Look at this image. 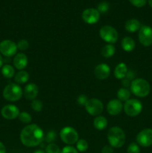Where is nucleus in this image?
<instances>
[{"label":"nucleus","instance_id":"nucleus-41","mask_svg":"<svg viewBox=\"0 0 152 153\" xmlns=\"http://www.w3.org/2000/svg\"><path fill=\"white\" fill-rule=\"evenodd\" d=\"M3 66V58L1 57V55H0V68H1Z\"/></svg>","mask_w":152,"mask_h":153},{"label":"nucleus","instance_id":"nucleus-31","mask_svg":"<svg viewBox=\"0 0 152 153\" xmlns=\"http://www.w3.org/2000/svg\"><path fill=\"white\" fill-rule=\"evenodd\" d=\"M110 9V4L107 1H102L100 4H98L97 7V10L100 13H105Z\"/></svg>","mask_w":152,"mask_h":153},{"label":"nucleus","instance_id":"nucleus-42","mask_svg":"<svg viewBox=\"0 0 152 153\" xmlns=\"http://www.w3.org/2000/svg\"><path fill=\"white\" fill-rule=\"evenodd\" d=\"M34 153H46V152H45V151L42 150V149H37V150H36Z\"/></svg>","mask_w":152,"mask_h":153},{"label":"nucleus","instance_id":"nucleus-8","mask_svg":"<svg viewBox=\"0 0 152 153\" xmlns=\"http://www.w3.org/2000/svg\"><path fill=\"white\" fill-rule=\"evenodd\" d=\"M84 107L86 112L93 117L99 116L104 111V105L102 102L96 98L89 99Z\"/></svg>","mask_w":152,"mask_h":153},{"label":"nucleus","instance_id":"nucleus-1","mask_svg":"<svg viewBox=\"0 0 152 153\" xmlns=\"http://www.w3.org/2000/svg\"><path fill=\"white\" fill-rule=\"evenodd\" d=\"M44 132L37 124H30L22 129L20 132L21 143L28 147L37 146L44 140Z\"/></svg>","mask_w":152,"mask_h":153},{"label":"nucleus","instance_id":"nucleus-22","mask_svg":"<svg viewBox=\"0 0 152 153\" xmlns=\"http://www.w3.org/2000/svg\"><path fill=\"white\" fill-rule=\"evenodd\" d=\"M29 73L25 70H19L15 74L14 81L17 85L26 83L29 79Z\"/></svg>","mask_w":152,"mask_h":153},{"label":"nucleus","instance_id":"nucleus-12","mask_svg":"<svg viewBox=\"0 0 152 153\" xmlns=\"http://www.w3.org/2000/svg\"><path fill=\"white\" fill-rule=\"evenodd\" d=\"M82 19L89 25L97 23L100 19V13L97 9L87 8L85 9L81 15Z\"/></svg>","mask_w":152,"mask_h":153},{"label":"nucleus","instance_id":"nucleus-4","mask_svg":"<svg viewBox=\"0 0 152 153\" xmlns=\"http://www.w3.org/2000/svg\"><path fill=\"white\" fill-rule=\"evenodd\" d=\"M3 97L7 101L16 102L22 97V90L19 85L16 83L8 84L3 90Z\"/></svg>","mask_w":152,"mask_h":153},{"label":"nucleus","instance_id":"nucleus-26","mask_svg":"<svg viewBox=\"0 0 152 153\" xmlns=\"http://www.w3.org/2000/svg\"><path fill=\"white\" fill-rule=\"evenodd\" d=\"M88 147H89L88 142L86 140H84V139H80L76 143V149H77L78 152H86L88 149Z\"/></svg>","mask_w":152,"mask_h":153},{"label":"nucleus","instance_id":"nucleus-11","mask_svg":"<svg viewBox=\"0 0 152 153\" xmlns=\"http://www.w3.org/2000/svg\"><path fill=\"white\" fill-rule=\"evenodd\" d=\"M17 49L16 43L10 40H4L0 43V53L7 58L16 55Z\"/></svg>","mask_w":152,"mask_h":153},{"label":"nucleus","instance_id":"nucleus-18","mask_svg":"<svg viewBox=\"0 0 152 153\" xmlns=\"http://www.w3.org/2000/svg\"><path fill=\"white\" fill-rule=\"evenodd\" d=\"M141 23L137 19H130L126 22L125 25V30L129 33H134L139 31L141 28Z\"/></svg>","mask_w":152,"mask_h":153},{"label":"nucleus","instance_id":"nucleus-6","mask_svg":"<svg viewBox=\"0 0 152 153\" xmlns=\"http://www.w3.org/2000/svg\"><path fill=\"white\" fill-rule=\"evenodd\" d=\"M125 113L129 117H137L142 111V104L137 99H130L125 102L123 105Z\"/></svg>","mask_w":152,"mask_h":153},{"label":"nucleus","instance_id":"nucleus-28","mask_svg":"<svg viewBox=\"0 0 152 153\" xmlns=\"http://www.w3.org/2000/svg\"><path fill=\"white\" fill-rule=\"evenodd\" d=\"M31 107L34 111L40 112L42 110H43V102H42L41 100L35 99V100H34L31 101Z\"/></svg>","mask_w":152,"mask_h":153},{"label":"nucleus","instance_id":"nucleus-24","mask_svg":"<svg viewBox=\"0 0 152 153\" xmlns=\"http://www.w3.org/2000/svg\"><path fill=\"white\" fill-rule=\"evenodd\" d=\"M117 98L121 102H126L130 100V97L131 96V92L128 88H122L117 91Z\"/></svg>","mask_w":152,"mask_h":153},{"label":"nucleus","instance_id":"nucleus-17","mask_svg":"<svg viewBox=\"0 0 152 153\" xmlns=\"http://www.w3.org/2000/svg\"><path fill=\"white\" fill-rule=\"evenodd\" d=\"M28 57L24 53H18L13 58V66L19 70H23L28 65Z\"/></svg>","mask_w":152,"mask_h":153},{"label":"nucleus","instance_id":"nucleus-33","mask_svg":"<svg viewBox=\"0 0 152 153\" xmlns=\"http://www.w3.org/2000/svg\"><path fill=\"white\" fill-rule=\"evenodd\" d=\"M127 153H140L139 146L137 143L133 142L128 146Z\"/></svg>","mask_w":152,"mask_h":153},{"label":"nucleus","instance_id":"nucleus-20","mask_svg":"<svg viewBox=\"0 0 152 153\" xmlns=\"http://www.w3.org/2000/svg\"><path fill=\"white\" fill-rule=\"evenodd\" d=\"M121 46H122V48L123 50H125V52H132L135 49L136 43L132 37H125L122 39Z\"/></svg>","mask_w":152,"mask_h":153},{"label":"nucleus","instance_id":"nucleus-35","mask_svg":"<svg viewBox=\"0 0 152 153\" xmlns=\"http://www.w3.org/2000/svg\"><path fill=\"white\" fill-rule=\"evenodd\" d=\"M88 97L85 94H81L77 98V103L80 106H85L86 103L88 101Z\"/></svg>","mask_w":152,"mask_h":153},{"label":"nucleus","instance_id":"nucleus-21","mask_svg":"<svg viewBox=\"0 0 152 153\" xmlns=\"http://www.w3.org/2000/svg\"><path fill=\"white\" fill-rule=\"evenodd\" d=\"M107 120L104 117V116H97L93 120V126L98 131H102V130L105 129L107 126Z\"/></svg>","mask_w":152,"mask_h":153},{"label":"nucleus","instance_id":"nucleus-14","mask_svg":"<svg viewBox=\"0 0 152 153\" xmlns=\"http://www.w3.org/2000/svg\"><path fill=\"white\" fill-rule=\"evenodd\" d=\"M123 110V104L122 102L119 100L118 99H114L107 103V113L112 116H116L119 114Z\"/></svg>","mask_w":152,"mask_h":153},{"label":"nucleus","instance_id":"nucleus-13","mask_svg":"<svg viewBox=\"0 0 152 153\" xmlns=\"http://www.w3.org/2000/svg\"><path fill=\"white\" fill-rule=\"evenodd\" d=\"M19 109L14 105H7L1 108V116L6 120H12L16 119L19 115Z\"/></svg>","mask_w":152,"mask_h":153},{"label":"nucleus","instance_id":"nucleus-10","mask_svg":"<svg viewBox=\"0 0 152 153\" xmlns=\"http://www.w3.org/2000/svg\"><path fill=\"white\" fill-rule=\"evenodd\" d=\"M137 143L142 147H149L152 145V128H145L137 135Z\"/></svg>","mask_w":152,"mask_h":153},{"label":"nucleus","instance_id":"nucleus-30","mask_svg":"<svg viewBox=\"0 0 152 153\" xmlns=\"http://www.w3.org/2000/svg\"><path fill=\"white\" fill-rule=\"evenodd\" d=\"M45 152L46 153H61V150L59 146L55 143H49L46 146Z\"/></svg>","mask_w":152,"mask_h":153},{"label":"nucleus","instance_id":"nucleus-15","mask_svg":"<svg viewBox=\"0 0 152 153\" xmlns=\"http://www.w3.org/2000/svg\"><path fill=\"white\" fill-rule=\"evenodd\" d=\"M94 75L100 80L107 79L110 75V68L107 64H98L94 70Z\"/></svg>","mask_w":152,"mask_h":153},{"label":"nucleus","instance_id":"nucleus-25","mask_svg":"<svg viewBox=\"0 0 152 153\" xmlns=\"http://www.w3.org/2000/svg\"><path fill=\"white\" fill-rule=\"evenodd\" d=\"M1 74L6 79H11L15 76V70L10 64H5L1 67Z\"/></svg>","mask_w":152,"mask_h":153},{"label":"nucleus","instance_id":"nucleus-29","mask_svg":"<svg viewBox=\"0 0 152 153\" xmlns=\"http://www.w3.org/2000/svg\"><path fill=\"white\" fill-rule=\"evenodd\" d=\"M57 138V133L54 130H50L46 133V135L44 136V140L46 143H52L56 140Z\"/></svg>","mask_w":152,"mask_h":153},{"label":"nucleus","instance_id":"nucleus-9","mask_svg":"<svg viewBox=\"0 0 152 153\" xmlns=\"http://www.w3.org/2000/svg\"><path fill=\"white\" fill-rule=\"evenodd\" d=\"M138 39L143 46H150L152 45V28L148 25H142L139 30Z\"/></svg>","mask_w":152,"mask_h":153},{"label":"nucleus","instance_id":"nucleus-37","mask_svg":"<svg viewBox=\"0 0 152 153\" xmlns=\"http://www.w3.org/2000/svg\"><path fill=\"white\" fill-rule=\"evenodd\" d=\"M125 78L132 82L133 80L135 79H134L135 78V73L133 70H128V72L126 73V76H125Z\"/></svg>","mask_w":152,"mask_h":153},{"label":"nucleus","instance_id":"nucleus-5","mask_svg":"<svg viewBox=\"0 0 152 153\" xmlns=\"http://www.w3.org/2000/svg\"><path fill=\"white\" fill-rule=\"evenodd\" d=\"M60 137L61 140L68 146L75 144L78 140V133L74 128L66 126L60 131Z\"/></svg>","mask_w":152,"mask_h":153},{"label":"nucleus","instance_id":"nucleus-2","mask_svg":"<svg viewBox=\"0 0 152 153\" xmlns=\"http://www.w3.org/2000/svg\"><path fill=\"white\" fill-rule=\"evenodd\" d=\"M107 140L110 146L113 148H121L125 144L126 140L125 131L120 127H112L107 133Z\"/></svg>","mask_w":152,"mask_h":153},{"label":"nucleus","instance_id":"nucleus-38","mask_svg":"<svg viewBox=\"0 0 152 153\" xmlns=\"http://www.w3.org/2000/svg\"><path fill=\"white\" fill-rule=\"evenodd\" d=\"M101 153H113V149L111 146H103L101 149Z\"/></svg>","mask_w":152,"mask_h":153},{"label":"nucleus","instance_id":"nucleus-32","mask_svg":"<svg viewBox=\"0 0 152 153\" xmlns=\"http://www.w3.org/2000/svg\"><path fill=\"white\" fill-rule=\"evenodd\" d=\"M16 46H17V49H19V50L25 51L29 47V43H28V41L27 40L22 39V40H19Z\"/></svg>","mask_w":152,"mask_h":153},{"label":"nucleus","instance_id":"nucleus-34","mask_svg":"<svg viewBox=\"0 0 152 153\" xmlns=\"http://www.w3.org/2000/svg\"><path fill=\"white\" fill-rule=\"evenodd\" d=\"M131 4L136 7H142L147 3V0H129Z\"/></svg>","mask_w":152,"mask_h":153},{"label":"nucleus","instance_id":"nucleus-23","mask_svg":"<svg viewBox=\"0 0 152 153\" xmlns=\"http://www.w3.org/2000/svg\"><path fill=\"white\" fill-rule=\"evenodd\" d=\"M116 53V48L113 44H107L101 49V54L104 58H110Z\"/></svg>","mask_w":152,"mask_h":153},{"label":"nucleus","instance_id":"nucleus-7","mask_svg":"<svg viewBox=\"0 0 152 153\" xmlns=\"http://www.w3.org/2000/svg\"><path fill=\"white\" fill-rule=\"evenodd\" d=\"M101 38L109 44H113L119 39V33L111 25H104L99 31Z\"/></svg>","mask_w":152,"mask_h":153},{"label":"nucleus","instance_id":"nucleus-16","mask_svg":"<svg viewBox=\"0 0 152 153\" xmlns=\"http://www.w3.org/2000/svg\"><path fill=\"white\" fill-rule=\"evenodd\" d=\"M39 94V88L36 84L30 83L25 87L23 95L28 100H34L37 98Z\"/></svg>","mask_w":152,"mask_h":153},{"label":"nucleus","instance_id":"nucleus-43","mask_svg":"<svg viewBox=\"0 0 152 153\" xmlns=\"http://www.w3.org/2000/svg\"><path fill=\"white\" fill-rule=\"evenodd\" d=\"M148 3L149 6L151 7H152V0H148Z\"/></svg>","mask_w":152,"mask_h":153},{"label":"nucleus","instance_id":"nucleus-3","mask_svg":"<svg viewBox=\"0 0 152 153\" xmlns=\"http://www.w3.org/2000/svg\"><path fill=\"white\" fill-rule=\"evenodd\" d=\"M131 92L137 97L144 98L150 94L151 86L148 81L144 79H135L131 82Z\"/></svg>","mask_w":152,"mask_h":153},{"label":"nucleus","instance_id":"nucleus-36","mask_svg":"<svg viewBox=\"0 0 152 153\" xmlns=\"http://www.w3.org/2000/svg\"><path fill=\"white\" fill-rule=\"evenodd\" d=\"M61 153H78L77 149L72 146H66L63 148Z\"/></svg>","mask_w":152,"mask_h":153},{"label":"nucleus","instance_id":"nucleus-40","mask_svg":"<svg viewBox=\"0 0 152 153\" xmlns=\"http://www.w3.org/2000/svg\"><path fill=\"white\" fill-rule=\"evenodd\" d=\"M0 153H6L5 146L1 141H0Z\"/></svg>","mask_w":152,"mask_h":153},{"label":"nucleus","instance_id":"nucleus-27","mask_svg":"<svg viewBox=\"0 0 152 153\" xmlns=\"http://www.w3.org/2000/svg\"><path fill=\"white\" fill-rule=\"evenodd\" d=\"M18 118H19V121L24 124H29L32 120V117H31V114L26 111L20 112Z\"/></svg>","mask_w":152,"mask_h":153},{"label":"nucleus","instance_id":"nucleus-39","mask_svg":"<svg viewBox=\"0 0 152 153\" xmlns=\"http://www.w3.org/2000/svg\"><path fill=\"white\" fill-rule=\"evenodd\" d=\"M131 81H130L129 79H126V78L122 79V85L125 88H128L129 87H131Z\"/></svg>","mask_w":152,"mask_h":153},{"label":"nucleus","instance_id":"nucleus-19","mask_svg":"<svg viewBox=\"0 0 152 153\" xmlns=\"http://www.w3.org/2000/svg\"><path fill=\"white\" fill-rule=\"evenodd\" d=\"M127 65L123 62H121L116 65L114 70V76L117 79H123L125 78L126 73L128 72Z\"/></svg>","mask_w":152,"mask_h":153}]
</instances>
